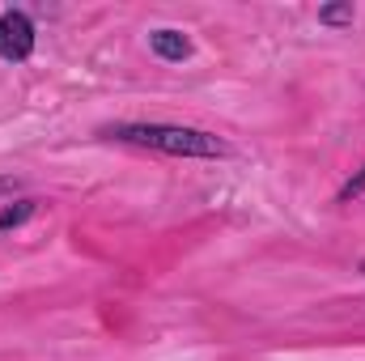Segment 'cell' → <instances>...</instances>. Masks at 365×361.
Instances as JSON below:
<instances>
[{"label":"cell","instance_id":"obj_1","mask_svg":"<svg viewBox=\"0 0 365 361\" xmlns=\"http://www.w3.org/2000/svg\"><path fill=\"white\" fill-rule=\"evenodd\" d=\"M110 136L123 145H145V149H162L179 158H221L225 153L217 136L195 132V128H175V123H119L110 128Z\"/></svg>","mask_w":365,"mask_h":361},{"label":"cell","instance_id":"obj_2","mask_svg":"<svg viewBox=\"0 0 365 361\" xmlns=\"http://www.w3.org/2000/svg\"><path fill=\"white\" fill-rule=\"evenodd\" d=\"M34 51V21L26 13H4L0 17V60H26Z\"/></svg>","mask_w":365,"mask_h":361},{"label":"cell","instance_id":"obj_3","mask_svg":"<svg viewBox=\"0 0 365 361\" xmlns=\"http://www.w3.org/2000/svg\"><path fill=\"white\" fill-rule=\"evenodd\" d=\"M149 43H153V51H158L162 60H175V64L191 56V43H187V34H179V30H153Z\"/></svg>","mask_w":365,"mask_h":361},{"label":"cell","instance_id":"obj_4","mask_svg":"<svg viewBox=\"0 0 365 361\" xmlns=\"http://www.w3.org/2000/svg\"><path fill=\"white\" fill-rule=\"evenodd\" d=\"M26 217H34V200H17V204L0 208V230H13V225H21Z\"/></svg>","mask_w":365,"mask_h":361},{"label":"cell","instance_id":"obj_5","mask_svg":"<svg viewBox=\"0 0 365 361\" xmlns=\"http://www.w3.org/2000/svg\"><path fill=\"white\" fill-rule=\"evenodd\" d=\"M319 21H323V26H349V21H353V4H327V9L319 13Z\"/></svg>","mask_w":365,"mask_h":361},{"label":"cell","instance_id":"obj_6","mask_svg":"<svg viewBox=\"0 0 365 361\" xmlns=\"http://www.w3.org/2000/svg\"><path fill=\"white\" fill-rule=\"evenodd\" d=\"M361 187H365V171H361V175H357V179H353V183H349V187H344V200H349V195H357Z\"/></svg>","mask_w":365,"mask_h":361},{"label":"cell","instance_id":"obj_7","mask_svg":"<svg viewBox=\"0 0 365 361\" xmlns=\"http://www.w3.org/2000/svg\"><path fill=\"white\" fill-rule=\"evenodd\" d=\"M4 191H13V179H0V195H4Z\"/></svg>","mask_w":365,"mask_h":361},{"label":"cell","instance_id":"obj_8","mask_svg":"<svg viewBox=\"0 0 365 361\" xmlns=\"http://www.w3.org/2000/svg\"><path fill=\"white\" fill-rule=\"evenodd\" d=\"M361 272H365V264H361Z\"/></svg>","mask_w":365,"mask_h":361}]
</instances>
